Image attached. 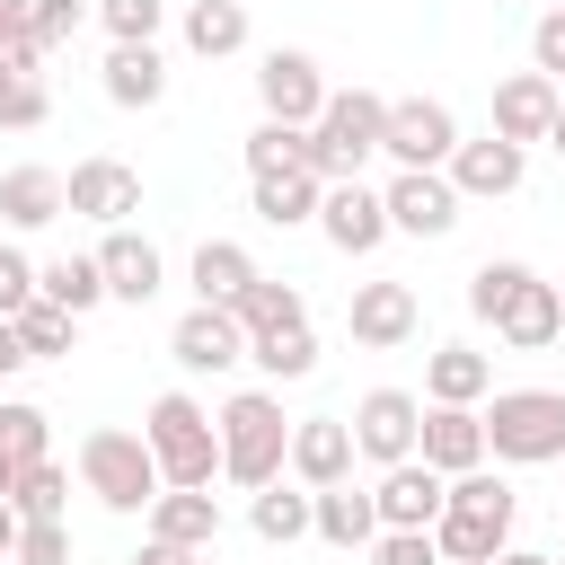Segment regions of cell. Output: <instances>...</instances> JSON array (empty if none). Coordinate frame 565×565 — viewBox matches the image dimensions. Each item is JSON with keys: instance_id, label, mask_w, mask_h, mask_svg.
Segmentation results:
<instances>
[{"instance_id": "3", "label": "cell", "mask_w": 565, "mask_h": 565, "mask_svg": "<svg viewBox=\"0 0 565 565\" xmlns=\"http://www.w3.org/2000/svg\"><path fill=\"white\" fill-rule=\"evenodd\" d=\"M477 415H486V459L503 468L565 459V388H494Z\"/></svg>"}, {"instance_id": "13", "label": "cell", "mask_w": 565, "mask_h": 565, "mask_svg": "<svg viewBox=\"0 0 565 565\" xmlns=\"http://www.w3.org/2000/svg\"><path fill=\"white\" fill-rule=\"evenodd\" d=\"M318 230H327V247H335V256H371V247L388 238V194H371L362 177H344V185H327Z\"/></svg>"}, {"instance_id": "37", "label": "cell", "mask_w": 565, "mask_h": 565, "mask_svg": "<svg viewBox=\"0 0 565 565\" xmlns=\"http://www.w3.org/2000/svg\"><path fill=\"white\" fill-rule=\"evenodd\" d=\"M521 282H530V265H521V256H486V265L468 274V309L494 327V318L512 309V291H521Z\"/></svg>"}, {"instance_id": "12", "label": "cell", "mask_w": 565, "mask_h": 565, "mask_svg": "<svg viewBox=\"0 0 565 565\" xmlns=\"http://www.w3.org/2000/svg\"><path fill=\"white\" fill-rule=\"evenodd\" d=\"M371 503H380V530H433L441 503H450V477L433 459H397V468H380Z\"/></svg>"}, {"instance_id": "52", "label": "cell", "mask_w": 565, "mask_h": 565, "mask_svg": "<svg viewBox=\"0 0 565 565\" xmlns=\"http://www.w3.org/2000/svg\"><path fill=\"white\" fill-rule=\"evenodd\" d=\"M547 150L565 159V97H556V124H547Z\"/></svg>"}, {"instance_id": "4", "label": "cell", "mask_w": 565, "mask_h": 565, "mask_svg": "<svg viewBox=\"0 0 565 565\" xmlns=\"http://www.w3.org/2000/svg\"><path fill=\"white\" fill-rule=\"evenodd\" d=\"M380 132H388V97L380 88H327V106L309 124V168L327 185H344V177H362V159L380 150Z\"/></svg>"}, {"instance_id": "29", "label": "cell", "mask_w": 565, "mask_h": 565, "mask_svg": "<svg viewBox=\"0 0 565 565\" xmlns=\"http://www.w3.org/2000/svg\"><path fill=\"white\" fill-rule=\"evenodd\" d=\"M35 291H44L53 309L88 318V309L106 300V274H97V256H53V265H35Z\"/></svg>"}, {"instance_id": "28", "label": "cell", "mask_w": 565, "mask_h": 565, "mask_svg": "<svg viewBox=\"0 0 565 565\" xmlns=\"http://www.w3.org/2000/svg\"><path fill=\"white\" fill-rule=\"evenodd\" d=\"M256 282V256L238 247V238H203L194 247V300H221V309H238V291Z\"/></svg>"}, {"instance_id": "5", "label": "cell", "mask_w": 565, "mask_h": 565, "mask_svg": "<svg viewBox=\"0 0 565 565\" xmlns=\"http://www.w3.org/2000/svg\"><path fill=\"white\" fill-rule=\"evenodd\" d=\"M79 486L106 503V512H150L159 503V450H150V433H124V424H106V433H88L79 441Z\"/></svg>"}, {"instance_id": "34", "label": "cell", "mask_w": 565, "mask_h": 565, "mask_svg": "<svg viewBox=\"0 0 565 565\" xmlns=\"http://www.w3.org/2000/svg\"><path fill=\"white\" fill-rule=\"evenodd\" d=\"M0 450H9L18 468L53 459V415H44V406H26V397H0Z\"/></svg>"}, {"instance_id": "43", "label": "cell", "mask_w": 565, "mask_h": 565, "mask_svg": "<svg viewBox=\"0 0 565 565\" xmlns=\"http://www.w3.org/2000/svg\"><path fill=\"white\" fill-rule=\"evenodd\" d=\"M530 71H547V79L565 88V9H547V18L530 26Z\"/></svg>"}, {"instance_id": "33", "label": "cell", "mask_w": 565, "mask_h": 565, "mask_svg": "<svg viewBox=\"0 0 565 565\" xmlns=\"http://www.w3.org/2000/svg\"><path fill=\"white\" fill-rule=\"evenodd\" d=\"M247 362L265 380H309L318 371V335L309 327H282V335H247Z\"/></svg>"}, {"instance_id": "1", "label": "cell", "mask_w": 565, "mask_h": 565, "mask_svg": "<svg viewBox=\"0 0 565 565\" xmlns=\"http://www.w3.org/2000/svg\"><path fill=\"white\" fill-rule=\"evenodd\" d=\"M212 424H221V477L230 486L256 494V486H274L291 468V424H282V397L274 388H238Z\"/></svg>"}, {"instance_id": "10", "label": "cell", "mask_w": 565, "mask_h": 565, "mask_svg": "<svg viewBox=\"0 0 565 565\" xmlns=\"http://www.w3.org/2000/svg\"><path fill=\"white\" fill-rule=\"evenodd\" d=\"M256 97H265V115L274 124H318V106H327V71L309 62V53H291V44H274L265 62H256Z\"/></svg>"}, {"instance_id": "15", "label": "cell", "mask_w": 565, "mask_h": 565, "mask_svg": "<svg viewBox=\"0 0 565 565\" xmlns=\"http://www.w3.org/2000/svg\"><path fill=\"white\" fill-rule=\"evenodd\" d=\"M344 327H353V344L388 353V344H406V335L424 327V309H415V291H406V282H353V300H344Z\"/></svg>"}, {"instance_id": "46", "label": "cell", "mask_w": 565, "mask_h": 565, "mask_svg": "<svg viewBox=\"0 0 565 565\" xmlns=\"http://www.w3.org/2000/svg\"><path fill=\"white\" fill-rule=\"evenodd\" d=\"M26 300H35V265H26L18 247H0V318H18Z\"/></svg>"}, {"instance_id": "14", "label": "cell", "mask_w": 565, "mask_h": 565, "mask_svg": "<svg viewBox=\"0 0 565 565\" xmlns=\"http://www.w3.org/2000/svg\"><path fill=\"white\" fill-rule=\"evenodd\" d=\"M62 194H71L79 221H106V230H124V221L141 212V177H132L124 159H79V168L62 177Z\"/></svg>"}, {"instance_id": "41", "label": "cell", "mask_w": 565, "mask_h": 565, "mask_svg": "<svg viewBox=\"0 0 565 565\" xmlns=\"http://www.w3.org/2000/svg\"><path fill=\"white\" fill-rule=\"evenodd\" d=\"M371 565H450L433 530H380L371 539Z\"/></svg>"}, {"instance_id": "17", "label": "cell", "mask_w": 565, "mask_h": 565, "mask_svg": "<svg viewBox=\"0 0 565 565\" xmlns=\"http://www.w3.org/2000/svg\"><path fill=\"white\" fill-rule=\"evenodd\" d=\"M521 168H530V150H521V141H503V132H486V141H459V150H450V185H459L468 203H494V194H512V185H521Z\"/></svg>"}, {"instance_id": "44", "label": "cell", "mask_w": 565, "mask_h": 565, "mask_svg": "<svg viewBox=\"0 0 565 565\" xmlns=\"http://www.w3.org/2000/svg\"><path fill=\"white\" fill-rule=\"evenodd\" d=\"M35 62H44V44H35V26H26V18H9V26H0V79H26Z\"/></svg>"}, {"instance_id": "7", "label": "cell", "mask_w": 565, "mask_h": 565, "mask_svg": "<svg viewBox=\"0 0 565 565\" xmlns=\"http://www.w3.org/2000/svg\"><path fill=\"white\" fill-rule=\"evenodd\" d=\"M380 150H388L397 168H450V150H459V115H450L441 97H388V132H380Z\"/></svg>"}, {"instance_id": "8", "label": "cell", "mask_w": 565, "mask_h": 565, "mask_svg": "<svg viewBox=\"0 0 565 565\" xmlns=\"http://www.w3.org/2000/svg\"><path fill=\"white\" fill-rule=\"evenodd\" d=\"M388 230H406V238H450L459 230V185H450V168H397L388 185Z\"/></svg>"}, {"instance_id": "53", "label": "cell", "mask_w": 565, "mask_h": 565, "mask_svg": "<svg viewBox=\"0 0 565 565\" xmlns=\"http://www.w3.org/2000/svg\"><path fill=\"white\" fill-rule=\"evenodd\" d=\"M9 18H35V0H0V26H9Z\"/></svg>"}, {"instance_id": "51", "label": "cell", "mask_w": 565, "mask_h": 565, "mask_svg": "<svg viewBox=\"0 0 565 565\" xmlns=\"http://www.w3.org/2000/svg\"><path fill=\"white\" fill-rule=\"evenodd\" d=\"M9 494H18V459L0 450V503H9Z\"/></svg>"}, {"instance_id": "21", "label": "cell", "mask_w": 565, "mask_h": 565, "mask_svg": "<svg viewBox=\"0 0 565 565\" xmlns=\"http://www.w3.org/2000/svg\"><path fill=\"white\" fill-rule=\"evenodd\" d=\"M494 335H503V344H512V353H547V344H556V335H565V291H556V282H539V274H530V282H521V291H512V309H503V318H494Z\"/></svg>"}, {"instance_id": "50", "label": "cell", "mask_w": 565, "mask_h": 565, "mask_svg": "<svg viewBox=\"0 0 565 565\" xmlns=\"http://www.w3.org/2000/svg\"><path fill=\"white\" fill-rule=\"evenodd\" d=\"M494 565H556V556H539V547H503Z\"/></svg>"}, {"instance_id": "39", "label": "cell", "mask_w": 565, "mask_h": 565, "mask_svg": "<svg viewBox=\"0 0 565 565\" xmlns=\"http://www.w3.org/2000/svg\"><path fill=\"white\" fill-rule=\"evenodd\" d=\"M97 18H106V35H115V44H159L168 0H97Z\"/></svg>"}, {"instance_id": "2", "label": "cell", "mask_w": 565, "mask_h": 565, "mask_svg": "<svg viewBox=\"0 0 565 565\" xmlns=\"http://www.w3.org/2000/svg\"><path fill=\"white\" fill-rule=\"evenodd\" d=\"M512 486L494 477V468H468V477H450V503H441V521H433V539H441V556L450 565H494L503 547H512Z\"/></svg>"}, {"instance_id": "25", "label": "cell", "mask_w": 565, "mask_h": 565, "mask_svg": "<svg viewBox=\"0 0 565 565\" xmlns=\"http://www.w3.org/2000/svg\"><path fill=\"white\" fill-rule=\"evenodd\" d=\"M424 388H433V406H486L494 397V362L477 344H441L424 362Z\"/></svg>"}, {"instance_id": "40", "label": "cell", "mask_w": 565, "mask_h": 565, "mask_svg": "<svg viewBox=\"0 0 565 565\" xmlns=\"http://www.w3.org/2000/svg\"><path fill=\"white\" fill-rule=\"evenodd\" d=\"M53 115V97H44V71H26V79H0V132H35Z\"/></svg>"}, {"instance_id": "11", "label": "cell", "mask_w": 565, "mask_h": 565, "mask_svg": "<svg viewBox=\"0 0 565 565\" xmlns=\"http://www.w3.org/2000/svg\"><path fill=\"white\" fill-rule=\"evenodd\" d=\"M168 353H177V371H230V362H247V327H238V309L194 300V309L168 327Z\"/></svg>"}, {"instance_id": "30", "label": "cell", "mask_w": 565, "mask_h": 565, "mask_svg": "<svg viewBox=\"0 0 565 565\" xmlns=\"http://www.w3.org/2000/svg\"><path fill=\"white\" fill-rule=\"evenodd\" d=\"M238 327H247V335H282V327H309V300H300L291 282H274V274H256V282L238 291Z\"/></svg>"}, {"instance_id": "27", "label": "cell", "mask_w": 565, "mask_h": 565, "mask_svg": "<svg viewBox=\"0 0 565 565\" xmlns=\"http://www.w3.org/2000/svg\"><path fill=\"white\" fill-rule=\"evenodd\" d=\"M106 97H115V106H159V97H168L159 44H115V53H106Z\"/></svg>"}, {"instance_id": "18", "label": "cell", "mask_w": 565, "mask_h": 565, "mask_svg": "<svg viewBox=\"0 0 565 565\" xmlns=\"http://www.w3.org/2000/svg\"><path fill=\"white\" fill-rule=\"evenodd\" d=\"M97 274H106V300H159V282H168V265H159V247L141 238V230H106L97 238Z\"/></svg>"}, {"instance_id": "54", "label": "cell", "mask_w": 565, "mask_h": 565, "mask_svg": "<svg viewBox=\"0 0 565 565\" xmlns=\"http://www.w3.org/2000/svg\"><path fill=\"white\" fill-rule=\"evenodd\" d=\"M556 9H565V0H556Z\"/></svg>"}, {"instance_id": "49", "label": "cell", "mask_w": 565, "mask_h": 565, "mask_svg": "<svg viewBox=\"0 0 565 565\" xmlns=\"http://www.w3.org/2000/svg\"><path fill=\"white\" fill-rule=\"evenodd\" d=\"M18 530H26V521H18V503H0V556H18Z\"/></svg>"}, {"instance_id": "31", "label": "cell", "mask_w": 565, "mask_h": 565, "mask_svg": "<svg viewBox=\"0 0 565 565\" xmlns=\"http://www.w3.org/2000/svg\"><path fill=\"white\" fill-rule=\"evenodd\" d=\"M238 44H247V9H238V0H194V9H185V53L221 62V53H238Z\"/></svg>"}, {"instance_id": "24", "label": "cell", "mask_w": 565, "mask_h": 565, "mask_svg": "<svg viewBox=\"0 0 565 565\" xmlns=\"http://www.w3.org/2000/svg\"><path fill=\"white\" fill-rule=\"evenodd\" d=\"M318 203H327V177H318V168H274V177H256V221H265V230H300V221H318Z\"/></svg>"}, {"instance_id": "35", "label": "cell", "mask_w": 565, "mask_h": 565, "mask_svg": "<svg viewBox=\"0 0 565 565\" xmlns=\"http://www.w3.org/2000/svg\"><path fill=\"white\" fill-rule=\"evenodd\" d=\"M18 335H26V353H35V362H62V353L79 344V318H71V309H53V300L35 291V300L18 309Z\"/></svg>"}, {"instance_id": "47", "label": "cell", "mask_w": 565, "mask_h": 565, "mask_svg": "<svg viewBox=\"0 0 565 565\" xmlns=\"http://www.w3.org/2000/svg\"><path fill=\"white\" fill-rule=\"evenodd\" d=\"M132 565H203V547H177V539H141Z\"/></svg>"}, {"instance_id": "19", "label": "cell", "mask_w": 565, "mask_h": 565, "mask_svg": "<svg viewBox=\"0 0 565 565\" xmlns=\"http://www.w3.org/2000/svg\"><path fill=\"white\" fill-rule=\"evenodd\" d=\"M415 459H433L441 477L486 468V415H477V406H424V441H415Z\"/></svg>"}, {"instance_id": "45", "label": "cell", "mask_w": 565, "mask_h": 565, "mask_svg": "<svg viewBox=\"0 0 565 565\" xmlns=\"http://www.w3.org/2000/svg\"><path fill=\"white\" fill-rule=\"evenodd\" d=\"M26 26H35V44L53 53V44H71V35H79V0H35V18H26Z\"/></svg>"}, {"instance_id": "9", "label": "cell", "mask_w": 565, "mask_h": 565, "mask_svg": "<svg viewBox=\"0 0 565 565\" xmlns=\"http://www.w3.org/2000/svg\"><path fill=\"white\" fill-rule=\"evenodd\" d=\"M415 441H424V397H415V388H371V397L353 406V450H362V459L397 468V459H415Z\"/></svg>"}, {"instance_id": "22", "label": "cell", "mask_w": 565, "mask_h": 565, "mask_svg": "<svg viewBox=\"0 0 565 565\" xmlns=\"http://www.w3.org/2000/svg\"><path fill=\"white\" fill-rule=\"evenodd\" d=\"M150 539H177V547H203V556H212V539H221V494H212V486H159Z\"/></svg>"}, {"instance_id": "38", "label": "cell", "mask_w": 565, "mask_h": 565, "mask_svg": "<svg viewBox=\"0 0 565 565\" xmlns=\"http://www.w3.org/2000/svg\"><path fill=\"white\" fill-rule=\"evenodd\" d=\"M9 503H18V521H62L71 512V477L53 459H35V468H18V494Z\"/></svg>"}, {"instance_id": "23", "label": "cell", "mask_w": 565, "mask_h": 565, "mask_svg": "<svg viewBox=\"0 0 565 565\" xmlns=\"http://www.w3.org/2000/svg\"><path fill=\"white\" fill-rule=\"evenodd\" d=\"M309 530H318L327 547H371V539H380V503H371L353 477H344V486H318V494H309Z\"/></svg>"}, {"instance_id": "48", "label": "cell", "mask_w": 565, "mask_h": 565, "mask_svg": "<svg viewBox=\"0 0 565 565\" xmlns=\"http://www.w3.org/2000/svg\"><path fill=\"white\" fill-rule=\"evenodd\" d=\"M26 362H35V353H26V335H18V318H0V380H9V371H26Z\"/></svg>"}, {"instance_id": "36", "label": "cell", "mask_w": 565, "mask_h": 565, "mask_svg": "<svg viewBox=\"0 0 565 565\" xmlns=\"http://www.w3.org/2000/svg\"><path fill=\"white\" fill-rule=\"evenodd\" d=\"M274 168H309V132L265 115V124L247 132V177H274Z\"/></svg>"}, {"instance_id": "20", "label": "cell", "mask_w": 565, "mask_h": 565, "mask_svg": "<svg viewBox=\"0 0 565 565\" xmlns=\"http://www.w3.org/2000/svg\"><path fill=\"white\" fill-rule=\"evenodd\" d=\"M556 97H565V88H556L547 71H512V79L494 88V132H503V141H521V150H530V141H547Z\"/></svg>"}, {"instance_id": "26", "label": "cell", "mask_w": 565, "mask_h": 565, "mask_svg": "<svg viewBox=\"0 0 565 565\" xmlns=\"http://www.w3.org/2000/svg\"><path fill=\"white\" fill-rule=\"evenodd\" d=\"M62 212H71V194H62L53 168H9V177H0V221H9V230H44V221H62Z\"/></svg>"}, {"instance_id": "6", "label": "cell", "mask_w": 565, "mask_h": 565, "mask_svg": "<svg viewBox=\"0 0 565 565\" xmlns=\"http://www.w3.org/2000/svg\"><path fill=\"white\" fill-rule=\"evenodd\" d=\"M141 433H150V450H159V477H168V486H212V477H221V424H212L185 388L150 397Z\"/></svg>"}, {"instance_id": "16", "label": "cell", "mask_w": 565, "mask_h": 565, "mask_svg": "<svg viewBox=\"0 0 565 565\" xmlns=\"http://www.w3.org/2000/svg\"><path fill=\"white\" fill-rule=\"evenodd\" d=\"M353 415H309V424H291V477L318 494V486H344L353 477Z\"/></svg>"}, {"instance_id": "42", "label": "cell", "mask_w": 565, "mask_h": 565, "mask_svg": "<svg viewBox=\"0 0 565 565\" xmlns=\"http://www.w3.org/2000/svg\"><path fill=\"white\" fill-rule=\"evenodd\" d=\"M9 565H71V530H62V521H26Z\"/></svg>"}, {"instance_id": "32", "label": "cell", "mask_w": 565, "mask_h": 565, "mask_svg": "<svg viewBox=\"0 0 565 565\" xmlns=\"http://www.w3.org/2000/svg\"><path fill=\"white\" fill-rule=\"evenodd\" d=\"M247 530H256L265 547H291V539H309V494H291L282 477H274V486H256V503H247Z\"/></svg>"}]
</instances>
